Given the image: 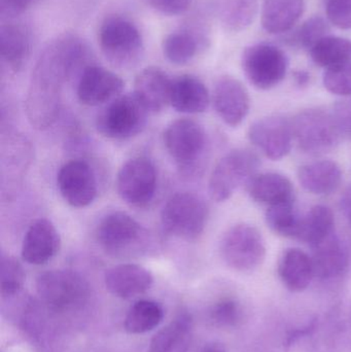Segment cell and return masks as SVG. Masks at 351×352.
Listing matches in <instances>:
<instances>
[{"label": "cell", "instance_id": "obj_40", "mask_svg": "<svg viewBox=\"0 0 351 352\" xmlns=\"http://www.w3.org/2000/svg\"><path fill=\"white\" fill-rule=\"evenodd\" d=\"M331 116L340 138H351V100L336 103Z\"/></svg>", "mask_w": 351, "mask_h": 352}, {"label": "cell", "instance_id": "obj_30", "mask_svg": "<svg viewBox=\"0 0 351 352\" xmlns=\"http://www.w3.org/2000/svg\"><path fill=\"white\" fill-rule=\"evenodd\" d=\"M258 0H216V12L223 26L239 32L251 26L258 14Z\"/></svg>", "mask_w": 351, "mask_h": 352}, {"label": "cell", "instance_id": "obj_32", "mask_svg": "<svg viewBox=\"0 0 351 352\" xmlns=\"http://www.w3.org/2000/svg\"><path fill=\"white\" fill-rule=\"evenodd\" d=\"M164 318L163 308L150 300L136 302L125 318V329L130 334H144L150 332L162 322Z\"/></svg>", "mask_w": 351, "mask_h": 352}, {"label": "cell", "instance_id": "obj_43", "mask_svg": "<svg viewBox=\"0 0 351 352\" xmlns=\"http://www.w3.org/2000/svg\"><path fill=\"white\" fill-rule=\"evenodd\" d=\"M38 0H0L1 14L6 18H14L26 12Z\"/></svg>", "mask_w": 351, "mask_h": 352}, {"label": "cell", "instance_id": "obj_1", "mask_svg": "<svg viewBox=\"0 0 351 352\" xmlns=\"http://www.w3.org/2000/svg\"><path fill=\"white\" fill-rule=\"evenodd\" d=\"M90 57L84 39L72 33L49 43L35 64L26 99L29 123L37 130L51 127L61 109L62 89Z\"/></svg>", "mask_w": 351, "mask_h": 352}, {"label": "cell", "instance_id": "obj_10", "mask_svg": "<svg viewBox=\"0 0 351 352\" xmlns=\"http://www.w3.org/2000/svg\"><path fill=\"white\" fill-rule=\"evenodd\" d=\"M292 128L299 148L309 154L331 150L340 138L331 113L321 109L301 111L293 120Z\"/></svg>", "mask_w": 351, "mask_h": 352}, {"label": "cell", "instance_id": "obj_19", "mask_svg": "<svg viewBox=\"0 0 351 352\" xmlns=\"http://www.w3.org/2000/svg\"><path fill=\"white\" fill-rule=\"evenodd\" d=\"M172 80L159 67H146L136 76L134 94L148 111L159 113L170 104Z\"/></svg>", "mask_w": 351, "mask_h": 352}, {"label": "cell", "instance_id": "obj_14", "mask_svg": "<svg viewBox=\"0 0 351 352\" xmlns=\"http://www.w3.org/2000/svg\"><path fill=\"white\" fill-rule=\"evenodd\" d=\"M249 138L267 158L280 160L292 148V123L282 116L263 118L251 126Z\"/></svg>", "mask_w": 351, "mask_h": 352}, {"label": "cell", "instance_id": "obj_12", "mask_svg": "<svg viewBox=\"0 0 351 352\" xmlns=\"http://www.w3.org/2000/svg\"><path fill=\"white\" fill-rule=\"evenodd\" d=\"M117 188L131 206L144 207L152 202L157 190L156 167L144 157L130 159L120 169Z\"/></svg>", "mask_w": 351, "mask_h": 352}, {"label": "cell", "instance_id": "obj_38", "mask_svg": "<svg viewBox=\"0 0 351 352\" xmlns=\"http://www.w3.org/2000/svg\"><path fill=\"white\" fill-rule=\"evenodd\" d=\"M324 86L338 96L351 95V62L328 68L323 78Z\"/></svg>", "mask_w": 351, "mask_h": 352}, {"label": "cell", "instance_id": "obj_33", "mask_svg": "<svg viewBox=\"0 0 351 352\" xmlns=\"http://www.w3.org/2000/svg\"><path fill=\"white\" fill-rule=\"evenodd\" d=\"M199 47V37L195 33L190 30H179L165 37L162 49L169 62L175 65H185L195 58Z\"/></svg>", "mask_w": 351, "mask_h": 352}, {"label": "cell", "instance_id": "obj_20", "mask_svg": "<svg viewBox=\"0 0 351 352\" xmlns=\"http://www.w3.org/2000/svg\"><path fill=\"white\" fill-rule=\"evenodd\" d=\"M315 277L321 280H333L346 274L350 264L348 250L335 233L313 248Z\"/></svg>", "mask_w": 351, "mask_h": 352}, {"label": "cell", "instance_id": "obj_16", "mask_svg": "<svg viewBox=\"0 0 351 352\" xmlns=\"http://www.w3.org/2000/svg\"><path fill=\"white\" fill-rule=\"evenodd\" d=\"M214 105L225 124L236 127L249 115L251 100L245 87L232 76H222L214 91Z\"/></svg>", "mask_w": 351, "mask_h": 352}, {"label": "cell", "instance_id": "obj_46", "mask_svg": "<svg viewBox=\"0 0 351 352\" xmlns=\"http://www.w3.org/2000/svg\"><path fill=\"white\" fill-rule=\"evenodd\" d=\"M294 76L297 84L301 87L306 86L310 80V76H309L308 72H303V70L295 72Z\"/></svg>", "mask_w": 351, "mask_h": 352}, {"label": "cell", "instance_id": "obj_41", "mask_svg": "<svg viewBox=\"0 0 351 352\" xmlns=\"http://www.w3.org/2000/svg\"><path fill=\"white\" fill-rule=\"evenodd\" d=\"M150 6L168 16L183 14L191 8L193 0H148Z\"/></svg>", "mask_w": 351, "mask_h": 352}, {"label": "cell", "instance_id": "obj_4", "mask_svg": "<svg viewBox=\"0 0 351 352\" xmlns=\"http://www.w3.org/2000/svg\"><path fill=\"white\" fill-rule=\"evenodd\" d=\"M148 231L128 213H109L97 227V242L103 250L115 256L142 252L148 245Z\"/></svg>", "mask_w": 351, "mask_h": 352}, {"label": "cell", "instance_id": "obj_42", "mask_svg": "<svg viewBox=\"0 0 351 352\" xmlns=\"http://www.w3.org/2000/svg\"><path fill=\"white\" fill-rule=\"evenodd\" d=\"M317 318H313L306 324H304L302 328H297L294 329V330L288 331L286 333V337H284V346L286 347V349L292 347L295 343L298 342L301 339L311 336L315 333V331L317 330Z\"/></svg>", "mask_w": 351, "mask_h": 352}, {"label": "cell", "instance_id": "obj_18", "mask_svg": "<svg viewBox=\"0 0 351 352\" xmlns=\"http://www.w3.org/2000/svg\"><path fill=\"white\" fill-rule=\"evenodd\" d=\"M107 291L121 299H132L152 287L154 277L148 269L136 264H122L109 269L104 276Z\"/></svg>", "mask_w": 351, "mask_h": 352}, {"label": "cell", "instance_id": "obj_27", "mask_svg": "<svg viewBox=\"0 0 351 352\" xmlns=\"http://www.w3.org/2000/svg\"><path fill=\"white\" fill-rule=\"evenodd\" d=\"M192 339L193 322L183 312L152 337L148 352H188Z\"/></svg>", "mask_w": 351, "mask_h": 352}, {"label": "cell", "instance_id": "obj_36", "mask_svg": "<svg viewBox=\"0 0 351 352\" xmlns=\"http://www.w3.org/2000/svg\"><path fill=\"white\" fill-rule=\"evenodd\" d=\"M24 269L18 260L10 254H2L0 263V289L2 298L18 295L25 283Z\"/></svg>", "mask_w": 351, "mask_h": 352}, {"label": "cell", "instance_id": "obj_11", "mask_svg": "<svg viewBox=\"0 0 351 352\" xmlns=\"http://www.w3.org/2000/svg\"><path fill=\"white\" fill-rule=\"evenodd\" d=\"M164 144L177 164L189 171L196 166L205 151V131L194 120H177L165 130Z\"/></svg>", "mask_w": 351, "mask_h": 352}, {"label": "cell", "instance_id": "obj_29", "mask_svg": "<svg viewBox=\"0 0 351 352\" xmlns=\"http://www.w3.org/2000/svg\"><path fill=\"white\" fill-rule=\"evenodd\" d=\"M2 182L8 177L5 184H18L19 176H22L30 160L31 148L26 138L19 134H10L2 140L1 146Z\"/></svg>", "mask_w": 351, "mask_h": 352}, {"label": "cell", "instance_id": "obj_25", "mask_svg": "<svg viewBox=\"0 0 351 352\" xmlns=\"http://www.w3.org/2000/svg\"><path fill=\"white\" fill-rule=\"evenodd\" d=\"M247 192L256 202L272 205L294 201V188L286 176L280 173H262L247 182Z\"/></svg>", "mask_w": 351, "mask_h": 352}, {"label": "cell", "instance_id": "obj_34", "mask_svg": "<svg viewBox=\"0 0 351 352\" xmlns=\"http://www.w3.org/2000/svg\"><path fill=\"white\" fill-rule=\"evenodd\" d=\"M300 217L295 210L294 201L272 205L266 212V223L272 231L284 237H296Z\"/></svg>", "mask_w": 351, "mask_h": 352}, {"label": "cell", "instance_id": "obj_24", "mask_svg": "<svg viewBox=\"0 0 351 352\" xmlns=\"http://www.w3.org/2000/svg\"><path fill=\"white\" fill-rule=\"evenodd\" d=\"M278 275L291 292L304 291L315 277L311 256L298 248H288L280 258Z\"/></svg>", "mask_w": 351, "mask_h": 352}, {"label": "cell", "instance_id": "obj_17", "mask_svg": "<svg viewBox=\"0 0 351 352\" xmlns=\"http://www.w3.org/2000/svg\"><path fill=\"white\" fill-rule=\"evenodd\" d=\"M61 238L52 221L39 219L31 223L25 234L21 256L31 265H43L59 252Z\"/></svg>", "mask_w": 351, "mask_h": 352}, {"label": "cell", "instance_id": "obj_23", "mask_svg": "<svg viewBox=\"0 0 351 352\" xmlns=\"http://www.w3.org/2000/svg\"><path fill=\"white\" fill-rule=\"evenodd\" d=\"M305 12L304 0H264L262 25L271 34L290 31Z\"/></svg>", "mask_w": 351, "mask_h": 352}, {"label": "cell", "instance_id": "obj_15", "mask_svg": "<svg viewBox=\"0 0 351 352\" xmlns=\"http://www.w3.org/2000/svg\"><path fill=\"white\" fill-rule=\"evenodd\" d=\"M125 82L115 72L98 65L87 66L78 78V100L88 107H97L121 96Z\"/></svg>", "mask_w": 351, "mask_h": 352}, {"label": "cell", "instance_id": "obj_22", "mask_svg": "<svg viewBox=\"0 0 351 352\" xmlns=\"http://www.w3.org/2000/svg\"><path fill=\"white\" fill-rule=\"evenodd\" d=\"M0 49L2 61L12 72L22 69L32 49L30 30L18 23L2 24L0 28Z\"/></svg>", "mask_w": 351, "mask_h": 352}, {"label": "cell", "instance_id": "obj_31", "mask_svg": "<svg viewBox=\"0 0 351 352\" xmlns=\"http://www.w3.org/2000/svg\"><path fill=\"white\" fill-rule=\"evenodd\" d=\"M313 61L319 67L332 68L351 62V41L328 35L310 50Z\"/></svg>", "mask_w": 351, "mask_h": 352}, {"label": "cell", "instance_id": "obj_8", "mask_svg": "<svg viewBox=\"0 0 351 352\" xmlns=\"http://www.w3.org/2000/svg\"><path fill=\"white\" fill-rule=\"evenodd\" d=\"M36 291L41 301L56 311H65L82 305L89 295L88 283L78 273L51 270L37 277Z\"/></svg>", "mask_w": 351, "mask_h": 352}, {"label": "cell", "instance_id": "obj_21", "mask_svg": "<svg viewBox=\"0 0 351 352\" xmlns=\"http://www.w3.org/2000/svg\"><path fill=\"white\" fill-rule=\"evenodd\" d=\"M210 101L207 88L196 76L185 74L172 80L170 105L179 113H204Z\"/></svg>", "mask_w": 351, "mask_h": 352}, {"label": "cell", "instance_id": "obj_2", "mask_svg": "<svg viewBox=\"0 0 351 352\" xmlns=\"http://www.w3.org/2000/svg\"><path fill=\"white\" fill-rule=\"evenodd\" d=\"M103 55L119 67H128L139 61L144 51V37L129 19L111 16L101 24L98 34Z\"/></svg>", "mask_w": 351, "mask_h": 352}, {"label": "cell", "instance_id": "obj_6", "mask_svg": "<svg viewBox=\"0 0 351 352\" xmlns=\"http://www.w3.org/2000/svg\"><path fill=\"white\" fill-rule=\"evenodd\" d=\"M241 64L245 76L253 87L260 90H269L286 78L288 59L280 47L262 43L245 50Z\"/></svg>", "mask_w": 351, "mask_h": 352}, {"label": "cell", "instance_id": "obj_26", "mask_svg": "<svg viewBox=\"0 0 351 352\" xmlns=\"http://www.w3.org/2000/svg\"><path fill=\"white\" fill-rule=\"evenodd\" d=\"M298 180L302 188L311 194H332L341 184V169L333 161L308 163L299 168Z\"/></svg>", "mask_w": 351, "mask_h": 352}, {"label": "cell", "instance_id": "obj_13", "mask_svg": "<svg viewBox=\"0 0 351 352\" xmlns=\"http://www.w3.org/2000/svg\"><path fill=\"white\" fill-rule=\"evenodd\" d=\"M57 184L64 200L76 208L89 206L98 192L94 171L82 160L65 163L58 173Z\"/></svg>", "mask_w": 351, "mask_h": 352}, {"label": "cell", "instance_id": "obj_44", "mask_svg": "<svg viewBox=\"0 0 351 352\" xmlns=\"http://www.w3.org/2000/svg\"><path fill=\"white\" fill-rule=\"evenodd\" d=\"M340 207H341L342 212L344 217L348 219V223L351 226V188L346 190V194L341 198L340 202Z\"/></svg>", "mask_w": 351, "mask_h": 352}, {"label": "cell", "instance_id": "obj_37", "mask_svg": "<svg viewBox=\"0 0 351 352\" xmlns=\"http://www.w3.org/2000/svg\"><path fill=\"white\" fill-rule=\"evenodd\" d=\"M210 316L216 326L235 328L242 322L243 310L238 302L228 298L216 302L210 309Z\"/></svg>", "mask_w": 351, "mask_h": 352}, {"label": "cell", "instance_id": "obj_5", "mask_svg": "<svg viewBox=\"0 0 351 352\" xmlns=\"http://www.w3.org/2000/svg\"><path fill=\"white\" fill-rule=\"evenodd\" d=\"M207 219V205L193 192H177L167 201L161 213L164 231L183 240L197 239Z\"/></svg>", "mask_w": 351, "mask_h": 352}, {"label": "cell", "instance_id": "obj_39", "mask_svg": "<svg viewBox=\"0 0 351 352\" xmlns=\"http://www.w3.org/2000/svg\"><path fill=\"white\" fill-rule=\"evenodd\" d=\"M326 12L332 25L342 30L351 29V0H327Z\"/></svg>", "mask_w": 351, "mask_h": 352}, {"label": "cell", "instance_id": "obj_45", "mask_svg": "<svg viewBox=\"0 0 351 352\" xmlns=\"http://www.w3.org/2000/svg\"><path fill=\"white\" fill-rule=\"evenodd\" d=\"M199 352H226V349L222 343L210 342L204 345Z\"/></svg>", "mask_w": 351, "mask_h": 352}, {"label": "cell", "instance_id": "obj_9", "mask_svg": "<svg viewBox=\"0 0 351 352\" xmlns=\"http://www.w3.org/2000/svg\"><path fill=\"white\" fill-rule=\"evenodd\" d=\"M259 165L257 155L249 150H234L225 155L210 175V196L216 202L228 200L239 186L255 176Z\"/></svg>", "mask_w": 351, "mask_h": 352}, {"label": "cell", "instance_id": "obj_3", "mask_svg": "<svg viewBox=\"0 0 351 352\" xmlns=\"http://www.w3.org/2000/svg\"><path fill=\"white\" fill-rule=\"evenodd\" d=\"M148 113L134 93L121 95L97 116V131L109 140H129L144 129Z\"/></svg>", "mask_w": 351, "mask_h": 352}, {"label": "cell", "instance_id": "obj_7", "mask_svg": "<svg viewBox=\"0 0 351 352\" xmlns=\"http://www.w3.org/2000/svg\"><path fill=\"white\" fill-rule=\"evenodd\" d=\"M220 254L233 270L249 272L261 266L265 260V241L255 227L241 223L225 234L220 242Z\"/></svg>", "mask_w": 351, "mask_h": 352}, {"label": "cell", "instance_id": "obj_28", "mask_svg": "<svg viewBox=\"0 0 351 352\" xmlns=\"http://www.w3.org/2000/svg\"><path fill=\"white\" fill-rule=\"evenodd\" d=\"M334 226L335 219L331 209L325 205H317L300 217L295 238L313 248L333 235Z\"/></svg>", "mask_w": 351, "mask_h": 352}, {"label": "cell", "instance_id": "obj_35", "mask_svg": "<svg viewBox=\"0 0 351 352\" xmlns=\"http://www.w3.org/2000/svg\"><path fill=\"white\" fill-rule=\"evenodd\" d=\"M329 32V23L321 16H313L288 35L286 41L290 45L310 51L321 39L328 36Z\"/></svg>", "mask_w": 351, "mask_h": 352}]
</instances>
